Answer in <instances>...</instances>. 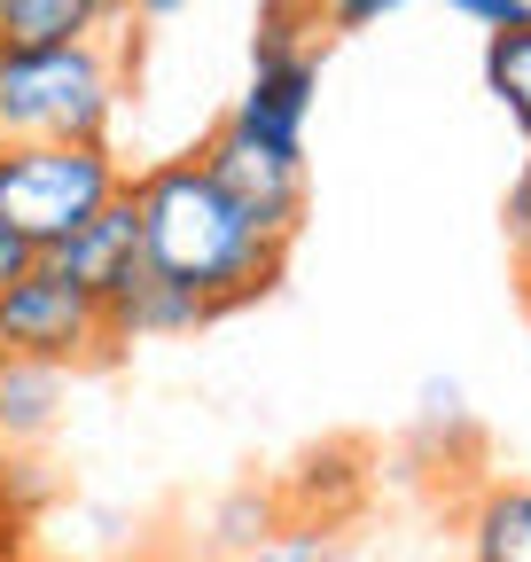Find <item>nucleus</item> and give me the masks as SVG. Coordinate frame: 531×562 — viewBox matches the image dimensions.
<instances>
[{
    "label": "nucleus",
    "mask_w": 531,
    "mask_h": 562,
    "mask_svg": "<svg viewBox=\"0 0 531 562\" xmlns=\"http://www.w3.org/2000/svg\"><path fill=\"white\" fill-rule=\"evenodd\" d=\"M24 524H32V516L0 492V562H24Z\"/></svg>",
    "instance_id": "17"
},
{
    "label": "nucleus",
    "mask_w": 531,
    "mask_h": 562,
    "mask_svg": "<svg viewBox=\"0 0 531 562\" xmlns=\"http://www.w3.org/2000/svg\"><path fill=\"white\" fill-rule=\"evenodd\" d=\"M39 266H55L71 290H87V297H110L117 281L142 266V220H133V195H117V203H102L94 220L71 235V243H55Z\"/></svg>",
    "instance_id": "7"
},
{
    "label": "nucleus",
    "mask_w": 531,
    "mask_h": 562,
    "mask_svg": "<svg viewBox=\"0 0 531 562\" xmlns=\"http://www.w3.org/2000/svg\"><path fill=\"white\" fill-rule=\"evenodd\" d=\"M195 165L212 172V188L242 211V220L266 235V243H297L305 227V157H274V149H258L250 133H235L227 117L204 133V149H195Z\"/></svg>",
    "instance_id": "5"
},
{
    "label": "nucleus",
    "mask_w": 531,
    "mask_h": 562,
    "mask_svg": "<svg viewBox=\"0 0 531 562\" xmlns=\"http://www.w3.org/2000/svg\"><path fill=\"white\" fill-rule=\"evenodd\" d=\"M125 165L110 140L79 149V140H0V220L9 235L47 258L55 243H71L102 203L125 195Z\"/></svg>",
    "instance_id": "3"
},
{
    "label": "nucleus",
    "mask_w": 531,
    "mask_h": 562,
    "mask_svg": "<svg viewBox=\"0 0 531 562\" xmlns=\"http://www.w3.org/2000/svg\"><path fill=\"white\" fill-rule=\"evenodd\" d=\"M133 220H142V266H157L172 290H188L212 321L235 305H258L282 281V243H266L242 211L212 188V172L188 157H157L125 180Z\"/></svg>",
    "instance_id": "1"
},
{
    "label": "nucleus",
    "mask_w": 531,
    "mask_h": 562,
    "mask_svg": "<svg viewBox=\"0 0 531 562\" xmlns=\"http://www.w3.org/2000/svg\"><path fill=\"white\" fill-rule=\"evenodd\" d=\"M204 321H212V313L195 305L188 290H172L157 266H133L117 290L102 297V328H110L117 351H133V344H165V336H195Z\"/></svg>",
    "instance_id": "8"
},
{
    "label": "nucleus",
    "mask_w": 531,
    "mask_h": 562,
    "mask_svg": "<svg viewBox=\"0 0 531 562\" xmlns=\"http://www.w3.org/2000/svg\"><path fill=\"white\" fill-rule=\"evenodd\" d=\"M461 531H470V562H531V476L485 484Z\"/></svg>",
    "instance_id": "10"
},
{
    "label": "nucleus",
    "mask_w": 531,
    "mask_h": 562,
    "mask_svg": "<svg viewBox=\"0 0 531 562\" xmlns=\"http://www.w3.org/2000/svg\"><path fill=\"white\" fill-rule=\"evenodd\" d=\"M485 87L508 110V125L531 140V24L516 32H485Z\"/></svg>",
    "instance_id": "12"
},
{
    "label": "nucleus",
    "mask_w": 531,
    "mask_h": 562,
    "mask_svg": "<svg viewBox=\"0 0 531 562\" xmlns=\"http://www.w3.org/2000/svg\"><path fill=\"white\" fill-rule=\"evenodd\" d=\"M438 9H453L461 24H477V32H516V24H531V0H438Z\"/></svg>",
    "instance_id": "15"
},
{
    "label": "nucleus",
    "mask_w": 531,
    "mask_h": 562,
    "mask_svg": "<svg viewBox=\"0 0 531 562\" xmlns=\"http://www.w3.org/2000/svg\"><path fill=\"white\" fill-rule=\"evenodd\" d=\"M235 562H320V531H305V539H266V547H250V554H235Z\"/></svg>",
    "instance_id": "16"
},
{
    "label": "nucleus",
    "mask_w": 531,
    "mask_h": 562,
    "mask_svg": "<svg viewBox=\"0 0 531 562\" xmlns=\"http://www.w3.org/2000/svg\"><path fill=\"white\" fill-rule=\"evenodd\" d=\"M297 9L313 16V32H368V24L398 16L407 0H297Z\"/></svg>",
    "instance_id": "13"
},
{
    "label": "nucleus",
    "mask_w": 531,
    "mask_h": 562,
    "mask_svg": "<svg viewBox=\"0 0 531 562\" xmlns=\"http://www.w3.org/2000/svg\"><path fill=\"white\" fill-rule=\"evenodd\" d=\"M313 102H320V47H250V87L235 94L227 125L274 157H305Z\"/></svg>",
    "instance_id": "6"
},
{
    "label": "nucleus",
    "mask_w": 531,
    "mask_h": 562,
    "mask_svg": "<svg viewBox=\"0 0 531 562\" xmlns=\"http://www.w3.org/2000/svg\"><path fill=\"white\" fill-rule=\"evenodd\" d=\"M125 70L110 40L71 47H0V140H110Z\"/></svg>",
    "instance_id": "2"
},
{
    "label": "nucleus",
    "mask_w": 531,
    "mask_h": 562,
    "mask_svg": "<svg viewBox=\"0 0 531 562\" xmlns=\"http://www.w3.org/2000/svg\"><path fill=\"white\" fill-rule=\"evenodd\" d=\"M24 266H32V250H24V243L9 235V220H0V281H16Z\"/></svg>",
    "instance_id": "18"
},
{
    "label": "nucleus",
    "mask_w": 531,
    "mask_h": 562,
    "mask_svg": "<svg viewBox=\"0 0 531 562\" xmlns=\"http://www.w3.org/2000/svg\"><path fill=\"white\" fill-rule=\"evenodd\" d=\"M180 9H188V0H133V16H149V24L157 16H180Z\"/></svg>",
    "instance_id": "19"
},
{
    "label": "nucleus",
    "mask_w": 531,
    "mask_h": 562,
    "mask_svg": "<svg viewBox=\"0 0 531 562\" xmlns=\"http://www.w3.org/2000/svg\"><path fill=\"white\" fill-rule=\"evenodd\" d=\"M0 351H9V360H39L55 375L117 360V344L102 328V297L71 290V281L55 266H39V258L16 281H0Z\"/></svg>",
    "instance_id": "4"
},
{
    "label": "nucleus",
    "mask_w": 531,
    "mask_h": 562,
    "mask_svg": "<svg viewBox=\"0 0 531 562\" xmlns=\"http://www.w3.org/2000/svg\"><path fill=\"white\" fill-rule=\"evenodd\" d=\"M125 16L133 0H9L0 9V47H71V40H102Z\"/></svg>",
    "instance_id": "9"
},
{
    "label": "nucleus",
    "mask_w": 531,
    "mask_h": 562,
    "mask_svg": "<svg viewBox=\"0 0 531 562\" xmlns=\"http://www.w3.org/2000/svg\"><path fill=\"white\" fill-rule=\"evenodd\" d=\"M24 562H32V554H24Z\"/></svg>",
    "instance_id": "21"
},
{
    "label": "nucleus",
    "mask_w": 531,
    "mask_h": 562,
    "mask_svg": "<svg viewBox=\"0 0 531 562\" xmlns=\"http://www.w3.org/2000/svg\"><path fill=\"white\" fill-rule=\"evenodd\" d=\"M500 220H508V243H516V258H523V290H531V157H523V172L508 180Z\"/></svg>",
    "instance_id": "14"
},
{
    "label": "nucleus",
    "mask_w": 531,
    "mask_h": 562,
    "mask_svg": "<svg viewBox=\"0 0 531 562\" xmlns=\"http://www.w3.org/2000/svg\"><path fill=\"white\" fill-rule=\"evenodd\" d=\"M0 9H9V0H0Z\"/></svg>",
    "instance_id": "20"
},
{
    "label": "nucleus",
    "mask_w": 531,
    "mask_h": 562,
    "mask_svg": "<svg viewBox=\"0 0 531 562\" xmlns=\"http://www.w3.org/2000/svg\"><path fill=\"white\" fill-rule=\"evenodd\" d=\"M63 414V375L0 351V446H39Z\"/></svg>",
    "instance_id": "11"
}]
</instances>
